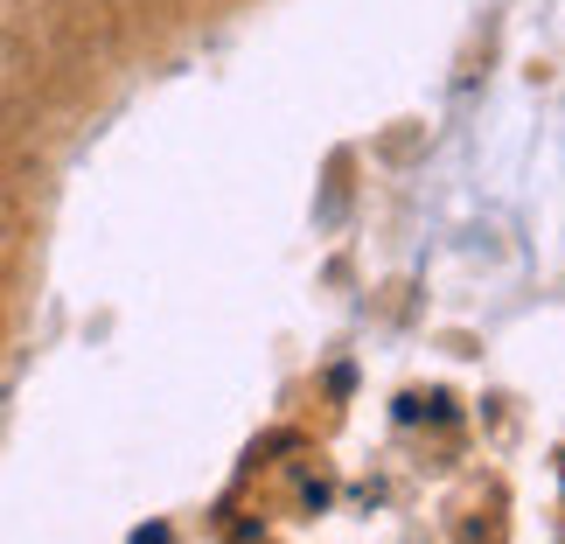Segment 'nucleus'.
<instances>
[{"label": "nucleus", "mask_w": 565, "mask_h": 544, "mask_svg": "<svg viewBox=\"0 0 565 544\" xmlns=\"http://www.w3.org/2000/svg\"><path fill=\"white\" fill-rule=\"evenodd\" d=\"M134 544H168V531H140V537H134Z\"/></svg>", "instance_id": "f257e3e1"}]
</instances>
